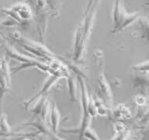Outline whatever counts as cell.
<instances>
[{"label": "cell", "instance_id": "obj_1", "mask_svg": "<svg viewBox=\"0 0 149 140\" xmlns=\"http://www.w3.org/2000/svg\"><path fill=\"white\" fill-rule=\"evenodd\" d=\"M112 16L113 20V28L111 32L113 34H117L137 20L139 17V13H128L121 3L120 0H113Z\"/></svg>", "mask_w": 149, "mask_h": 140}, {"label": "cell", "instance_id": "obj_2", "mask_svg": "<svg viewBox=\"0 0 149 140\" xmlns=\"http://www.w3.org/2000/svg\"><path fill=\"white\" fill-rule=\"evenodd\" d=\"M17 42L26 51H27L30 54H33L40 58H44L47 60L51 61V58L54 57L53 54L42 44H38L37 42L31 41L30 40L24 38L23 36L17 41Z\"/></svg>", "mask_w": 149, "mask_h": 140}, {"label": "cell", "instance_id": "obj_3", "mask_svg": "<svg viewBox=\"0 0 149 140\" xmlns=\"http://www.w3.org/2000/svg\"><path fill=\"white\" fill-rule=\"evenodd\" d=\"M2 12L9 15V17L17 21L19 23H21L22 20L27 22L33 16L31 8L26 2H18L9 9H3Z\"/></svg>", "mask_w": 149, "mask_h": 140}, {"label": "cell", "instance_id": "obj_4", "mask_svg": "<svg viewBox=\"0 0 149 140\" xmlns=\"http://www.w3.org/2000/svg\"><path fill=\"white\" fill-rule=\"evenodd\" d=\"M78 80L80 84V87H81V105H82V120H81V124L80 128L76 130L75 132H78L79 135L81 136L82 132L86 130V128H89L90 125L91 120H92V117L88 113V92L86 90V86L85 84V81L82 79L81 76H78Z\"/></svg>", "mask_w": 149, "mask_h": 140}, {"label": "cell", "instance_id": "obj_5", "mask_svg": "<svg viewBox=\"0 0 149 140\" xmlns=\"http://www.w3.org/2000/svg\"><path fill=\"white\" fill-rule=\"evenodd\" d=\"M95 96L102 100L108 109L111 108L113 105V96L110 87L103 74H100L97 78Z\"/></svg>", "mask_w": 149, "mask_h": 140}, {"label": "cell", "instance_id": "obj_6", "mask_svg": "<svg viewBox=\"0 0 149 140\" xmlns=\"http://www.w3.org/2000/svg\"><path fill=\"white\" fill-rule=\"evenodd\" d=\"M61 76H60V75L54 74L49 77L48 79L46 80V82L44 83V86H43V87H42L41 90H40L38 92V93H37V94H36L34 97H33L32 98H30V100H28L27 102H26V104H25L26 110L27 111L28 108H29V107H30L31 104H33V102L37 100V99H38V98L43 97L44 93H46L47 91L49 89L51 88V86H53L54 83H55L56 82L58 81V79H60Z\"/></svg>", "mask_w": 149, "mask_h": 140}, {"label": "cell", "instance_id": "obj_7", "mask_svg": "<svg viewBox=\"0 0 149 140\" xmlns=\"http://www.w3.org/2000/svg\"><path fill=\"white\" fill-rule=\"evenodd\" d=\"M50 107L51 105L48 97H43L41 100H39V102L35 106L34 108L31 110V112L37 118L45 121L50 111Z\"/></svg>", "mask_w": 149, "mask_h": 140}, {"label": "cell", "instance_id": "obj_8", "mask_svg": "<svg viewBox=\"0 0 149 140\" xmlns=\"http://www.w3.org/2000/svg\"><path fill=\"white\" fill-rule=\"evenodd\" d=\"M48 114L50 117V121H51V130L54 134H55L58 132L59 125H60L61 114L54 102H52V104L50 107V111Z\"/></svg>", "mask_w": 149, "mask_h": 140}, {"label": "cell", "instance_id": "obj_9", "mask_svg": "<svg viewBox=\"0 0 149 140\" xmlns=\"http://www.w3.org/2000/svg\"><path fill=\"white\" fill-rule=\"evenodd\" d=\"M45 121L41 120L39 118H37V120L34 121H33V122H27V123L24 124L25 125H30V126H33V127H34L37 129V133L40 134V133H41V134H44V135H48L50 138H57L56 136H53V134L50 132L49 130V128H47V126L45 125L44 123Z\"/></svg>", "mask_w": 149, "mask_h": 140}, {"label": "cell", "instance_id": "obj_10", "mask_svg": "<svg viewBox=\"0 0 149 140\" xmlns=\"http://www.w3.org/2000/svg\"><path fill=\"white\" fill-rule=\"evenodd\" d=\"M68 84L70 100H72V102H77L76 95H75V83L72 77L68 78Z\"/></svg>", "mask_w": 149, "mask_h": 140}, {"label": "cell", "instance_id": "obj_11", "mask_svg": "<svg viewBox=\"0 0 149 140\" xmlns=\"http://www.w3.org/2000/svg\"><path fill=\"white\" fill-rule=\"evenodd\" d=\"M0 129L5 133H9L11 131L9 124L7 122L6 116L5 114L0 115Z\"/></svg>", "mask_w": 149, "mask_h": 140}, {"label": "cell", "instance_id": "obj_12", "mask_svg": "<svg viewBox=\"0 0 149 140\" xmlns=\"http://www.w3.org/2000/svg\"><path fill=\"white\" fill-rule=\"evenodd\" d=\"M80 138H84V139H99L100 138L98 137L97 135L93 130H92L90 128H86L84 131Z\"/></svg>", "mask_w": 149, "mask_h": 140}, {"label": "cell", "instance_id": "obj_13", "mask_svg": "<svg viewBox=\"0 0 149 140\" xmlns=\"http://www.w3.org/2000/svg\"><path fill=\"white\" fill-rule=\"evenodd\" d=\"M133 69L138 72H143L145 75H148V62L146 61L144 62H142L139 65H134Z\"/></svg>", "mask_w": 149, "mask_h": 140}, {"label": "cell", "instance_id": "obj_14", "mask_svg": "<svg viewBox=\"0 0 149 140\" xmlns=\"http://www.w3.org/2000/svg\"><path fill=\"white\" fill-rule=\"evenodd\" d=\"M135 102H136V104L137 105H139V106H144V104L146 103V97L143 95L137 96V97H136Z\"/></svg>", "mask_w": 149, "mask_h": 140}]
</instances>
